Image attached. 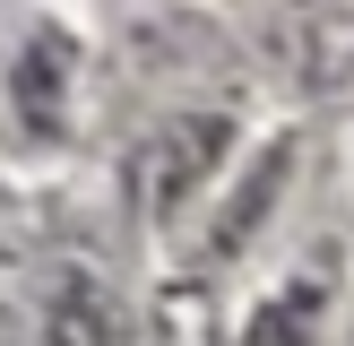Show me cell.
Listing matches in <instances>:
<instances>
[{"mask_svg":"<svg viewBox=\"0 0 354 346\" xmlns=\"http://www.w3.org/2000/svg\"><path fill=\"white\" fill-rule=\"evenodd\" d=\"M216 156H225V121L199 113V121H173L165 138H147L130 173H138V190H147V208H182L190 190L216 173Z\"/></svg>","mask_w":354,"mask_h":346,"instance_id":"6da1fadb","label":"cell"},{"mask_svg":"<svg viewBox=\"0 0 354 346\" xmlns=\"http://www.w3.org/2000/svg\"><path fill=\"white\" fill-rule=\"evenodd\" d=\"M35 346H121V311L95 268H52L35 294Z\"/></svg>","mask_w":354,"mask_h":346,"instance_id":"7a4b0ae2","label":"cell"},{"mask_svg":"<svg viewBox=\"0 0 354 346\" xmlns=\"http://www.w3.org/2000/svg\"><path fill=\"white\" fill-rule=\"evenodd\" d=\"M61 95H69V44L61 35H35L17 52V121L26 130H52L61 121Z\"/></svg>","mask_w":354,"mask_h":346,"instance_id":"3957f363","label":"cell"}]
</instances>
